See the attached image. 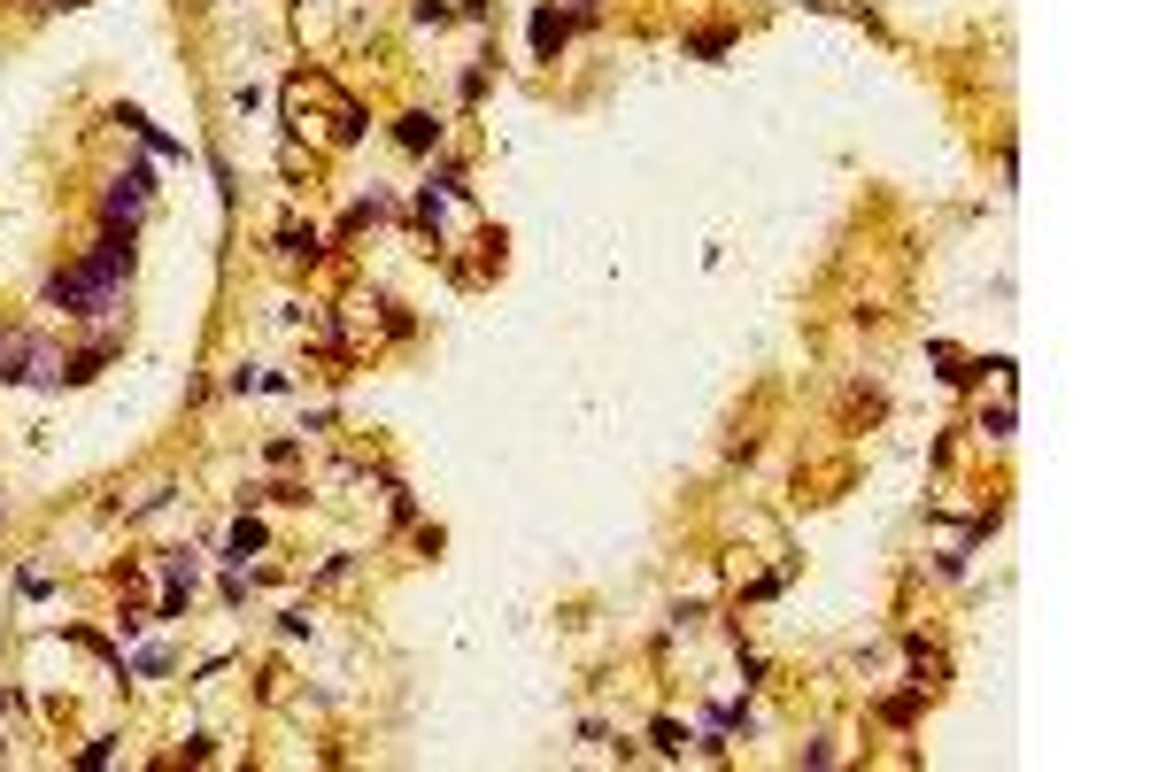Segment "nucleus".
Instances as JSON below:
<instances>
[{
  "label": "nucleus",
  "instance_id": "f257e3e1",
  "mask_svg": "<svg viewBox=\"0 0 1158 772\" xmlns=\"http://www.w3.org/2000/svg\"><path fill=\"white\" fill-rule=\"evenodd\" d=\"M117 301H124V278L93 271L86 255L47 278V309H63V317H117Z\"/></svg>",
  "mask_w": 1158,
  "mask_h": 772
},
{
  "label": "nucleus",
  "instance_id": "f03ea898",
  "mask_svg": "<svg viewBox=\"0 0 1158 772\" xmlns=\"http://www.w3.org/2000/svg\"><path fill=\"white\" fill-rule=\"evenodd\" d=\"M147 194H155V170H147V163H124V178L101 194V224H140Z\"/></svg>",
  "mask_w": 1158,
  "mask_h": 772
},
{
  "label": "nucleus",
  "instance_id": "7ed1b4c3",
  "mask_svg": "<svg viewBox=\"0 0 1158 772\" xmlns=\"http://www.w3.org/2000/svg\"><path fill=\"white\" fill-rule=\"evenodd\" d=\"M395 140H402V147H410V155H433V147H441V124H433V117H426V109H410V117H402V124H395Z\"/></svg>",
  "mask_w": 1158,
  "mask_h": 772
},
{
  "label": "nucleus",
  "instance_id": "20e7f679",
  "mask_svg": "<svg viewBox=\"0 0 1158 772\" xmlns=\"http://www.w3.org/2000/svg\"><path fill=\"white\" fill-rule=\"evenodd\" d=\"M564 32H572V16H556V9H533V55H541V63L564 47Z\"/></svg>",
  "mask_w": 1158,
  "mask_h": 772
},
{
  "label": "nucleus",
  "instance_id": "39448f33",
  "mask_svg": "<svg viewBox=\"0 0 1158 772\" xmlns=\"http://www.w3.org/2000/svg\"><path fill=\"white\" fill-rule=\"evenodd\" d=\"M117 124H124V132H140V140H147V147H155V155H170V163H178V155H186V147H178V140H170V132H155V124H147V117H140V109H117Z\"/></svg>",
  "mask_w": 1158,
  "mask_h": 772
},
{
  "label": "nucleus",
  "instance_id": "423d86ee",
  "mask_svg": "<svg viewBox=\"0 0 1158 772\" xmlns=\"http://www.w3.org/2000/svg\"><path fill=\"white\" fill-rule=\"evenodd\" d=\"M726 47H734V32H726V24H703V32H687V55H695V63H718Z\"/></svg>",
  "mask_w": 1158,
  "mask_h": 772
},
{
  "label": "nucleus",
  "instance_id": "0eeeda50",
  "mask_svg": "<svg viewBox=\"0 0 1158 772\" xmlns=\"http://www.w3.org/2000/svg\"><path fill=\"white\" fill-rule=\"evenodd\" d=\"M278 255H286V263H317V232H309V224H286V232H278Z\"/></svg>",
  "mask_w": 1158,
  "mask_h": 772
},
{
  "label": "nucleus",
  "instance_id": "6e6552de",
  "mask_svg": "<svg viewBox=\"0 0 1158 772\" xmlns=\"http://www.w3.org/2000/svg\"><path fill=\"white\" fill-rule=\"evenodd\" d=\"M224 556H232V564L263 556V526H255V518H240V526H232V541H224Z\"/></svg>",
  "mask_w": 1158,
  "mask_h": 772
},
{
  "label": "nucleus",
  "instance_id": "1a4fd4ad",
  "mask_svg": "<svg viewBox=\"0 0 1158 772\" xmlns=\"http://www.w3.org/2000/svg\"><path fill=\"white\" fill-rule=\"evenodd\" d=\"M649 741H657L664 757H680V749H687V726H680V718H657V726H649Z\"/></svg>",
  "mask_w": 1158,
  "mask_h": 772
},
{
  "label": "nucleus",
  "instance_id": "9d476101",
  "mask_svg": "<svg viewBox=\"0 0 1158 772\" xmlns=\"http://www.w3.org/2000/svg\"><path fill=\"white\" fill-rule=\"evenodd\" d=\"M881 718H889V726H912V718H919V687H912V695H889Z\"/></svg>",
  "mask_w": 1158,
  "mask_h": 772
},
{
  "label": "nucleus",
  "instance_id": "9b49d317",
  "mask_svg": "<svg viewBox=\"0 0 1158 772\" xmlns=\"http://www.w3.org/2000/svg\"><path fill=\"white\" fill-rule=\"evenodd\" d=\"M981 433H989V441H1004V433H1012V402H996V410L981 418Z\"/></svg>",
  "mask_w": 1158,
  "mask_h": 772
},
{
  "label": "nucleus",
  "instance_id": "f8f14e48",
  "mask_svg": "<svg viewBox=\"0 0 1158 772\" xmlns=\"http://www.w3.org/2000/svg\"><path fill=\"white\" fill-rule=\"evenodd\" d=\"M47 9H86V0H47Z\"/></svg>",
  "mask_w": 1158,
  "mask_h": 772
}]
</instances>
